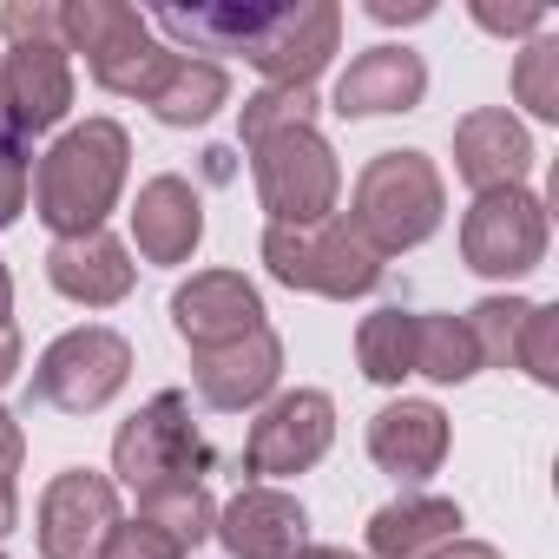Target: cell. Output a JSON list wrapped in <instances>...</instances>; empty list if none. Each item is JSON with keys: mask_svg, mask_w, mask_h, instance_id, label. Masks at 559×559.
I'll list each match as a JSON object with an SVG mask.
<instances>
[{"mask_svg": "<svg viewBox=\"0 0 559 559\" xmlns=\"http://www.w3.org/2000/svg\"><path fill=\"white\" fill-rule=\"evenodd\" d=\"M191 382L211 408L224 415H243V408H263L276 395V382H284V343H276V330H250L243 343H224V349H204L191 356Z\"/></svg>", "mask_w": 559, "mask_h": 559, "instance_id": "obj_14", "label": "cell"}, {"mask_svg": "<svg viewBox=\"0 0 559 559\" xmlns=\"http://www.w3.org/2000/svg\"><path fill=\"white\" fill-rule=\"evenodd\" d=\"M0 34H8V47L14 40H60V8H27V0H8L0 8Z\"/></svg>", "mask_w": 559, "mask_h": 559, "instance_id": "obj_31", "label": "cell"}, {"mask_svg": "<svg viewBox=\"0 0 559 559\" xmlns=\"http://www.w3.org/2000/svg\"><path fill=\"white\" fill-rule=\"evenodd\" d=\"M0 126H8V80H0Z\"/></svg>", "mask_w": 559, "mask_h": 559, "instance_id": "obj_41", "label": "cell"}, {"mask_svg": "<svg viewBox=\"0 0 559 559\" xmlns=\"http://www.w3.org/2000/svg\"><path fill=\"white\" fill-rule=\"evenodd\" d=\"M21 461H27V441H21V421L0 408V480L14 487V474H21Z\"/></svg>", "mask_w": 559, "mask_h": 559, "instance_id": "obj_34", "label": "cell"}, {"mask_svg": "<svg viewBox=\"0 0 559 559\" xmlns=\"http://www.w3.org/2000/svg\"><path fill=\"white\" fill-rule=\"evenodd\" d=\"M132 243H139L145 263H191V250L204 243V204L178 171H158V178L139 185Z\"/></svg>", "mask_w": 559, "mask_h": 559, "instance_id": "obj_20", "label": "cell"}, {"mask_svg": "<svg viewBox=\"0 0 559 559\" xmlns=\"http://www.w3.org/2000/svg\"><path fill=\"white\" fill-rule=\"evenodd\" d=\"M356 369L376 389H402L415 376V310H376L356 330Z\"/></svg>", "mask_w": 559, "mask_h": 559, "instance_id": "obj_23", "label": "cell"}, {"mask_svg": "<svg viewBox=\"0 0 559 559\" xmlns=\"http://www.w3.org/2000/svg\"><path fill=\"white\" fill-rule=\"evenodd\" d=\"M132 250L112 230H86V237H53L47 250V284L80 304V310H112L132 297Z\"/></svg>", "mask_w": 559, "mask_h": 559, "instance_id": "obj_16", "label": "cell"}, {"mask_svg": "<svg viewBox=\"0 0 559 559\" xmlns=\"http://www.w3.org/2000/svg\"><path fill=\"white\" fill-rule=\"evenodd\" d=\"M461 263L474 276H493V284H513V276L546 263V204L526 185H500L480 191L461 217Z\"/></svg>", "mask_w": 559, "mask_h": 559, "instance_id": "obj_7", "label": "cell"}, {"mask_svg": "<svg viewBox=\"0 0 559 559\" xmlns=\"http://www.w3.org/2000/svg\"><path fill=\"white\" fill-rule=\"evenodd\" d=\"M21 191H27V158L14 145H0V224L21 217Z\"/></svg>", "mask_w": 559, "mask_h": 559, "instance_id": "obj_33", "label": "cell"}, {"mask_svg": "<svg viewBox=\"0 0 559 559\" xmlns=\"http://www.w3.org/2000/svg\"><path fill=\"white\" fill-rule=\"evenodd\" d=\"M415 376H428L441 389L480 376V356H474V336H467L461 317H441V310L415 317Z\"/></svg>", "mask_w": 559, "mask_h": 559, "instance_id": "obj_24", "label": "cell"}, {"mask_svg": "<svg viewBox=\"0 0 559 559\" xmlns=\"http://www.w3.org/2000/svg\"><path fill=\"white\" fill-rule=\"evenodd\" d=\"M60 47L86 53V73L119 99H152L178 53L152 34V21L126 0H67L60 8Z\"/></svg>", "mask_w": 559, "mask_h": 559, "instance_id": "obj_3", "label": "cell"}, {"mask_svg": "<svg viewBox=\"0 0 559 559\" xmlns=\"http://www.w3.org/2000/svg\"><path fill=\"white\" fill-rule=\"evenodd\" d=\"M211 539L230 552V559H297L310 546V513L297 493L284 487H243L237 500L217 507V526Z\"/></svg>", "mask_w": 559, "mask_h": 559, "instance_id": "obj_13", "label": "cell"}, {"mask_svg": "<svg viewBox=\"0 0 559 559\" xmlns=\"http://www.w3.org/2000/svg\"><path fill=\"white\" fill-rule=\"evenodd\" d=\"M297 126H317V86H263V93H250L243 112H237L243 145H263V139L297 132Z\"/></svg>", "mask_w": 559, "mask_h": 559, "instance_id": "obj_25", "label": "cell"}, {"mask_svg": "<svg viewBox=\"0 0 559 559\" xmlns=\"http://www.w3.org/2000/svg\"><path fill=\"white\" fill-rule=\"evenodd\" d=\"M14 376H21V330L0 323V389H8Z\"/></svg>", "mask_w": 559, "mask_h": 559, "instance_id": "obj_36", "label": "cell"}, {"mask_svg": "<svg viewBox=\"0 0 559 559\" xmlns=\"http://www.w3.org/2000/svg\"><path fill=\"white\" fill-rule=\"evenodd\" d=\"M526 297H480L461 323H467V336H474V356H480V369H513V343H520V323H526Z\"/></svg>", "mask_w": 559, "mask_h": 559, "instance_id": "obj_27", "label": "cell"}, {"mask_svg": "<svg viewBox=\"0 0 559 559\" xmlns=\"http://www.w3.org/2000/svg\"><path fill=\"white\" fill-rule=\"evenodd\" d=\"M14 526H21V500H14V487H8V480H0V539H8Z\"/></svg>", "mask_w": 559, "mask_h": 559, "instance_id": "obj_38", "label": "cell"}, {"mask_svg": "<svg viewBox=\"0 0 559 559\" xmlns=\"http://www.w3.org/2000/svg\"><path fill=\"white\" fill-rule=\"evenodd\" d=\"M461 539V500L448 493H402L369 513V559H421Z\"/></svg>", "mask_w": 559, "mask_h": 559, "instance_id": "obj_21", "label": "cell"}, {"mask_svg": "<svg viewBox=\"0 0 559 559\" xmlns=\"http://www.w3.org/2000/svg\"><path fill=\"white\" fill-rule=\"evenodd\" d=\"M126 376H132V343L106 323H80L47 343V356L34 369V395L60 415H93L126 389Z\"/></svg>", "mask_w": 559, "mask_h": 559, "instance_id": "obj_8", "label": "cell"}, {"mask_svg": "<svg viewBox=\"0 0 559 559\" xmlns=\"http://www.w3.org/2000/svg\"><path fill=\"white\" fill-rule=\"evenodd\" d=\"M343 47V8L336 0H304V8H276L257 21V34L237 47L270 86H317V73Z\"/></svg>", "mask_w": 559, "mask_h": 559, "instance_id": "obj_10", "label": "cell"}, {"mask_svg": "<svg viewBox=\"0 0 559 559\" xmlns=\"http://www.w3.org/2000/svg\"><path fill=\"white\" fill-rule=\"evenodd\" d=\"M513 369H526L539 389L559 382V310H552V304H533V310H526L520 343H513Z\"/></svg>", "mask_w": 559, "mask_h": 559, "instance_id": "obj_29", "label": "cell"}, {"mask_svg": "<svg viewBox=\"0 0 559 559\" xmlns=\"http://www.w3.org/2000/svg\"><path fill=\"white\" fill-rule=\"evenodd\" d=\"M0 323H14V276H8V263H0Z\"/></svg>", "mask_w": 559, "mask_h": 559, "instance_id": "obj_40", "label": "cell"}, {"mask_svg": "<svg viewBox=\"0 0 559 559\" xmlns=\"http://www.w3.org/2000/svg\"><path fill=\"white\" fill-rule=\"evenodd\" d=\"M126 165H132V139L119 119H86L73 132H60L34 171V211L53 237H86L106 230L119 191H126Z\"/></svg>", "mask_w": 559, "mask_h": 559, "instance_id": "obj_1", "label": "cell"}, {"mask_svg": "<svg viewBox=\"0 0 559 559\" xmlns=\"http://www.w3.org/2000/svg\"><path fill=\"white\" fill-rule=\"evenodd\" d=\"M112 526H119V480L93 467H67L47 480L40 520H34V539L47 559H93Z\"/></svg>", "mask_w": 559, "mask_h": 559, "instance_id": "obj_11", "label": "cell"}, {"mask_svg": "<svg viewBox=\"0 0 559 559\" xmlns=\"http://www.w3.org/2000/svg\"><path fill=\"white\" fill-rule=\"evenodd\" d=\"M376 257H395V250H415L441 230L448 217V185H441V165L428 152H376L356 178V198L343 211Z\"/></svg>", "mask_w": 559, "mask_h": 559, "instance_id": "obj_2", "label": "cell"}, {"mask_svg": "<svg viewBox=\"0 0 559 559\" xmlns=\"http://www.w3.org/2000/svg\"><path fill=\"white\" fill-rule=\"evenodd\" d=\"M250 178H257V204L270 211V224H323L336 217V198H343L336 145L317 126L250 145Z\"/></svg>", "mask_w": 559, "mask_h": 559, "instance_id": "obj_6", "label": "cell"}, {"mask_svg": "<svg viewBox=\"0 0 559 559\" xmlns=\"http://www.w3.org/2000/svg\"><path fill=\"white\" fill-rule=\"evenodd\" d=\"M330 441H336V402L323 389H284L257 408L243 467L263 480H290V474H310L330 454Z\"/></svg>", "mask_w": 559, "mask_h": 559, "instance_id": "obj_9", "label": "cell"}, {"mask_svg": "<svg viewBox=\"0 0 559 559\" xmlns=\"http://www.w3.org/2000/svg\"><path fill=\"white\" fill-rule=\"evenodd\" d=\"M0 80H8V126L21 132H53L73 112V60L60 40H14L0 53Z\"/></svg>", "mask_w": 559, "mask_h": 559, "instance_id": "obj_15", "label": "cell"}, {"mask_svg": "<svg viewBox=\"0 0 559 559\" xmlns=\"http://www.w3.org/2000/svg\"><path fill=\"white\" fill-rule=\"evenodd\" d=\"M474 21H480L487 34H507V40L546 34V8H493V0H474Z\"/></svg>", "mask_w": 559, "mask_h": 559, "instance_id": "obj_32", "label": "cell"}, {"mask_svg": "<svg viewBox=\"0 0 559 559\" xmlns=\"http://www.w3.org/2000/svg\"><path fill=\"white\" fill-rule=\"evenodd\" d=\"M448 441H454V428H448V415L435 402L402 395V402L369 415V461L382 474H395V480H428L448 461Z\"/></svg>", "mask_w": 559, "mask_h": 559, "instance_id": "obj_19", "label": "cell"}, {"mask_svg": "<svg viewBox=\"0 0 559 559\" xmlns=\"http://www.w3.org/2000/svg\"><path fill=\"white\" fill-rule=\"evenodd\" d=\"M139 520L145 526H158L171 546H204L211 539V526H217V500L204 493V487H171V493H152V500H139Z\"/></svg>", "mask_w": 559, "mask_h": 559, "instance_id": "obj_26", "label": "cell"}, {"mask_svg": "<svg viewBox=\"0 0 559 559\" xmlns=\"http://www.w3.org/2000/svg\"><path fill=\"white\" fill-rule=\"evenodd\" d=\"M93 559H185V546H171V539H165L158 526H145V520H119Z\"/></svg>", "mask_w": 559, "mask_h": 559, "instance_id": "obj_30", "label": "cell"}, {"mask_svg": "<svg viewBox=\"0 0 559 559\" xmlns=\"http://www.w3.org/2000/svg\"><path fill=\"white\" fill-rule=\"evenodd\" d=\"M369 14H376V21H428L435 8H428V0H421V8H395V0H369Z\"/></svg>", "mask_w": 559, "mask_h": 559, "instance_id": "obj_37", "label": "cell"}, {"mask_svg": "<svg viewBox=\"0 0 559 559\" xmlns=\"http://www.w3.org/2000/svg\"><path fill=\"white\" fill-rule=\"evenodd\" d=\"M204 435L191 428V402L178 389L152 395L119 435H112V474L119 487H132L139 500L152 493H171V487H204Z\"/></svg>", "mask_w": 559, "mask_h": 559, "instance_id": "obj_5", "label": "cell"}, {"mask_svg": "<svg viewBox=\"0 0 559 559\" xmlns=\"http://www.w3.org/2000/svg\"><path fill=\"white\" fill-rule=\"evenodd\" d=\"M297 559H369V552H349V546H304Z\"/></svg>", "mask_w": 559, "mask_h": 559, "instance_id": "obj_39", "label": "cell"}, {"mask_svg": "<svg viewBox=\"0 0 559 559\" xmlns=\"http://www.w3.org/2000/svg\"><path fill=\"white\" fill-rule=\"evenodd\" d=\"M171 330L191 343V356L243 343L250 330H263V297L237 270H198L191 284L171 290Z\"/></svg>", "mask_w": 559, "mask_h": 559, "instance_id": "obj_12", "label": "cell"}, {"mask_svg": "<svg viewBox=\"0 0 559 559\" xmlns=\"http://www.w3.org/2000/svg\"><path fill=\"white\" fill-rule=\"evenodd\" d=\"M421 93H428V60L415 47H369L336 80V112L343 119H389V112H415Z\"/></svg>", "mask_w": 559, "mask_h": 559, "instance_id": "obj_18", "label": "cell"}, {"mask_svg": "<svg viewBox=\"0 0 559 559\" xmlns=\"http://www.w3.org/2000/svg\"><path fill=\"white\" fill-rule=\"evenodd\" d=\"M382 263L389 257H376L369 237L343 211L323 217V224H270L263 230V270L284 290H310V297H330V304L369 297L382 284Z\"/></svg>", "mask_w": 559, "mask_h": 559, "instance_id": "obj_4", "label": "cell"}, {"mask_svg": "<svg viewBox=\"0 0 559 559\" xmlns=\"http://www.w3.org/2000/svg\"><path fill=\"white\" fill-rule=\"evenodd\" d=\"M421 559H507V552L500 546H480V539H448V546H435Z\"/></svg>", "mask_w": 559, "mask_h": 559, "instance_id": "obj_35", "label": "cell"}, {"mask_svg": "<svg viewBox=\"0 0 559 559\" xmlns=\"http://www.w3.org/2000/svg\"><path fill=\"white\" fill-rule=\"evenodd\" d=\"M513 99L533 119H559V40L552 34H533L513 53Z\"/></svg>", "mask_w": 559, "mask_h": 559, "instance_id": "obj_28", "label": "cell"}, {"mask_svg": "<svg viewBox=\"0 0 559 559\" xmlns=\"http://www.w3.org/2000/svg\"><path fill=\"white\" fill-rule=\"evenodd\" d=\"M454 171H461V185H474V198L500 191V185H526V171H533V132L507 106H474L454 126Z\"/></svg>", "mask_w": 559, "mask_h": 559, "instance_id": "obj_17", "label": "cell"}, {"mask_svg": "<svg viewBox=\"0 0 559 559\" xmlns=\"http://www.w3.org/2000/svg\"><path fill=\"white\" fill-rule=\"evenodd\" d=\"M145 106L158 112V126H204L217 106H230V73L217 60H185L178 53V67L165 73V86Z\"/></svg>", "mask_w": 559, "mask_h": 559, "instance_id": "obj_22", "label": "cell"}]
</instances>
